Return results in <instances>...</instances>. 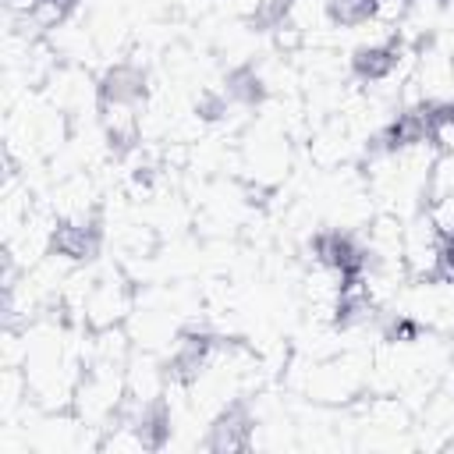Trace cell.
I'll return each instance as SVG.
<instances>
[{
  "instance_id": "obj_1",
  "label": "cell",
  "mask_w": 454,
  "mask_h": 454,
  "mask_svg": "<svg viewBox=\"0 0 454 454\" xmlns=\"http://www.w3.org/2000/svg\"><path fill=\"white\" fill-rule=\"evenodd\" d=\"M99 241H103V227H99V216L96 213H64L53 227H50V252L67 259V262H85L99 252Z\"/></svg>"
},
{
  "instance_id": "obj_7",
  "label": "cell",
  "mask_w": 454,
  "mask_h": 454,
  "mask_svg": "<svg viewBox=\"0 0 454 454\" xmlns=\"http://www.w3.org/2000/svg\"><path fill=\"white\" fill-rule=\"evenodd\" d=\"M223 92L231 96L234 106H259V103L266 99V82H262V74H259L255 67L245 64V67H234V71L227 74Z\"/></svg>"
},
{
  "instance_id": "obj_6",
  "label": "cell",
  "mask_w": 454,
  "mask_h": 454,
  "mask_svg": "<svg viewBox=\"0 0 454 454\" xmlns=\"http://www.w3.org/2000/svg\"><path fill=\"white\" fill-rule=\"evenodd\" d=\"M383 0H323V14L333 28H362L380 18Z\"/></svg>"
},
{
  "instance_id": "obj_4",
  "label": "cell",
  "mask_w": 454,
  "mask_h": 454,
  "mask_svg": "<svg viewBox=\"0 0 454 454\" xmlns=\"http://www.w3.org/2000/svg\"><path fill=\"white\" fill-rule=\"evenodd\" d=\"M128 305H131V294H128V287H124L121 280H114V277L96 280V284L85 291V298H82V309H85V319H89L92 330H114V323L128 312Z\"/></svg>"
},
{
  "instance_id": "obj_3",
  "label": "cell",
  "mask_w": 454,
  "mask_h": 454,
  "mask_svg": "<svg viewBox=\"0 0 454 454\" xmlns=\"http://www.w3.org/2000/svg\"><path fill=\"white\" fill-rule=\"evenodd\" d=\"M401 57H404V46L397 35H383V39H372V43H362L355 53H351V74L365 85H383L397 74L401 67Z\"/></svg>"
},
{
  "instance_id": "obj_5",
  "label": "cell",
  "mask_w": 454,
  "mask_h": 454,
  "mask_svg": "<svg viewBox=\"0 0 454 454\" xmlns=\"http://www.w3.org/2000/svg\"><path fill=\"white\" fill-rule=\"evenodd\" d=\"M252 443V415L245 411V404H227L206 436L209 450H245Z\"/></svg>"
},
{
  "instance_id": "obj_2",
  "label": "cell",
  "mask_w": 454,
  "mask_h": 454,
  "mask_svg": "<svg viewBox=\"0 0 454 454\" xmlns=\"http://www.w3.org/2000/svg\"><path fill=\"white\" fill-rule=\"evenodd\" d=\"M312 259H316V266L348 280V277H358L369 270V245H362L348 231H319L312 238Z\"/></svg>"
}]
</instances>
